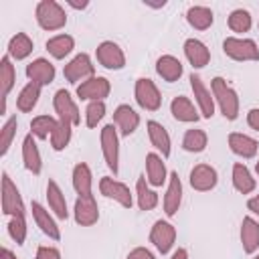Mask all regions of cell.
Returning a JSON list of instances; mask_svg holds the SVG:
<instances>
[{"instance_id": "cell-1", "label": "cell", "mask_w": 259, "mask_h": 259, "mask_svg": "<svg viewBox=\"0 0 259 259\" xmlns=\"http://www.w3.org/2000/svg\"><path fill=\"white\" fill-rule=\"evenodd\" d=\"M212 97L221 107V113L227 119H237L239 113V97L235 93V89L231 85H227V81L223 77H214L212 79Z\"/></svg>"}, {"instance_id": "cell-2", "label": "cell", "mask_w": 259, "mask_h": 259, "mask_svg": "<svg viewBox=\"0 0 259 259\" xmlns=\"http://www.w3.org/2000/svg\"><path fill=\"white\" fill-rule=\"evenodd\" d=\"M36 20L45 30H59L65 26V10L55 0H42L36 6Z\"/></svg>"}, {"instance_id": "cell-3", "label": "cell", "mask_w": 259, "mask_h": 259, "mask_svg": "<svg viewBox=\"0 0 259 259\" xmlns=\"http://www.w3.org/2000/svg\"><path fill=\"white\" fill-rule=\"evenodd\" d=\"M223 51L235 61H259V49L251 38L229 36L223 42Z\"/></svg>"}, {"instance_id": "cell-4", "label": "cell", "mask_w": 259, "mask_h": 259, "mask_svg": "<svg viewBox=\"0 0 259 259\" xmlns=\"http://www.w3.org/2000/svg\"><path fill=\"white\" fill-rule=\"evenodd\" d=\"M101 150H103V158H105V164L107 168L117 174L119 170V140H117V132L113 127V123H107L103 130H101Z\"/></svg>"}, {"instance_id": "cell-5", "label": "cell", "mask_w": 259, "mask_h": 259, "mask_svg": "<svg viewBox=\"0 0 259 259\" xmlns=\"http://www.w3.org/2000/svg\"><path fill=\"white\" fill-rule=\"evenodd\" d=\"M2 212L10 217H24V202L20 192L6 172L2 174Z\"/></svg>"}, {"instance_id": "cell-6", "label": "cell", "mask_w": 259, "mask_h": 259, "mask_svg": "<svg viewBox=\"0 0 259 259\" xmlns=\"http://www.w3.org/2000/svg\"><path fill=\"white\" fill-rule=\"evenodd\" d=\"M134 93H136V101L140 103V107H144L148 111H156L162 103V95H160V91L152 79H146V77L138 79Z\"/></svg>"}, {"instance_id": "cell-7", "label": "cell", "mask_w": 259, "mask_h": 259, "mask_svg": "<svg viewBox=\"0 0 259 259\" xmlns=\"http://www.w3.org/2000/svg\"><path fill=\"white\" fill-rule=\"evenodd\" d=\"M53 105H55V111L59 113V119L65 121V123H71V125H77L81 121L79 117V109L75 105V101L71 99L69 91L65 89H59L53 97Z\"/></svg>"}, {"instance_id": "cell-8", "label": "cell", "mask_w": 259, "mask_h": 259, "mask_svg": "<svg viewBox=\"0 0 259 259\" xmlns=\"http://www.w3.org/2000/svg\"><path fill=\"white\" fill-rule=\"evenodd\" d=\"M99 219V208L93 194H83L75 200V221L81 227H91Z\"/></svg>"}, {"instance_id": "cell-9", "label": "cell", "mask_w": 259, "mask_h": 259, "mask_svg": "<svg viewBox=\"0 0 259 259\" xmlns=\"http://www.w3.org/2000/svg\"><path fill=\"white\" fill-rule=\"evenodd\" d=\"M65 79L69 83H77V81H83V79H91L93 77V65H91V59L89 55L81 53L77 55L73 61H69L65 65V71H63Z\"/></svg>"}, {"instance_id": "cell-10", "label": "cell", "mask_w": 259, "mask_h": 259, "mask_svg": "<svg viewBox=\"0 0 259 259\" xmlns=\"http://www.w3.org/2000/svg\"><path fill=\"white\" fill-rule=\"evenodd\" d=\"M150 241L156 245L160 253H168L176 241V229L166 221H156L150 231Z\"/></svg>"}, {"instance_id": "cell-11", "label": "cell", "mask_w": 259, "mask_h": 259, "mask_svg": "<svg viewBox=\"0 0 259 259\" xmlns=\"http://www.w3.org/2000/svg\"><path fill=\"white\" fill-rule=\"evenodd\" d=\"M109 89L111 87L105 77H91L77 87V95L81 99H89V101H103V97L109 95Z\"/></svg>"}, {"instance_id": "cell-12", "label": "cell", "mask_w": 259, "mask_h": 259, "mask_svg": "<svg viewBox=\"0 0 259 259\" xmlns=\"http://www.w3.org/2000/svg\"><path fill=\"white\" fill-rule=\"evenodd\" d=\"M99 190H101V194H105L107 198L117 200V202H119L121 206H125V208H130V206L134 204V198H132L130 188H127L125 184H121V182L109 178V176H103V178H101Z\"/></svg>"}, {"instance_id": "cell-13", "label": "cell", "mask_w": 259, "mask_h": 259, "mask_svg": "<svg viewBox=\"0 0 259 259\" xmlns=\"http://www.w3.org/2000/svg\"><path fill=\"white\" fill-rule=\"evenodd\" d=\"M217 170L208 164H196L192 170H190V186L194 190H200V192H206L210 188L217 186Z\"/></svg>"}, {"instance_id": "cell-14", "label": "cell", "mask_w": 259, "mask_h": 259, "mask_svg": "<svg viewBox=\"0 0 259 259\" xmlns=\"http://www.w3.org/2000/svg\"><path fill=\"white\" fill-rule=\"evenodd\" d=\"M97 61L105 69H121L125 65V55L115 42L105 40V42H101L97 47Z\"/></svg>"}, {"instance_id": "cell-15", "label": "cell", "mask_w": 259, "mask_h": 259, "mask_svg": "<svg viewBox=\"0 0 259 259\" xmlns=\"http://www.w3.org/2000/svg\"><path fill=\"white\" fill-rule=\"evenodd\" d=\"M190 87L194 91V97L198 101V107H200V113L204 117H212L214 115V97H210V91L204 87L202 79L198 75H190Z\"/></svg>"}, {"instance_id": "cell-16", "label": "cell", "mask_w": 259, "mask_h": 259, "mask_svg": "<svg viewBox=\"0 0 259 259\" xmlns=\"http://www.w3.org/2000/svg\"><path fill=\"white\" fill-rule=\"evenodd\" d=\"M26 77L32 83H38L40 87L42 85H49L55 79V67L47 59H36V61H32V63L26 65Z\"/></svg>"}, {"instance_id": "cell-17", "label": "cell", "mask_w": 259, "mask_h": 259, "mask_svg": "<svg viewBox=\"0 0 259 259\" xmlns=\"http://www.w3.org/2000/svg\"><path fill=\"white\" fill-rule=\"evenodd\" d=\"M180 202H182V182L178 178V172H172L170 184H168V190L164 196V212L168 217H174L180 208Z\"/></svg>"}, {"instance_id": "cell-18", "label": "cell", "mask_w": 259, "mask_h": 259, "mask_svg": "<svg viewBox=\"0 0 259 259\" xmlns=\"http://www.w3.org/2000/svg\"><path fill=\"white\" fill-rule=\"evenodd\" d=\"M30 210H32V217H34L36 227H38L47 237L59 241V239H61V231H59L57 223L53 221V217L49 214V210H45L42 204H38V202H32V204H30Z\"/></svg>"}, {"instance_id": "cell-19", "label": "cell", "mask_w": 259, "mask_h": 259, "mask_svg": "<svg viewBox=\"0 0 259 259\" xmlns=\"http://www.w3.org/2000/svg\"><path fill=\"white\" fill-rule=\"evenodd\" d=\"M113 121L115 125L119 127L121 136H130L138 130L140 125V115L130 107V105H119L115 111H113Z\"/></svg>"}, {"instance_id": "cell-20", "label": "cell", "mask_w": 259, "mask_h": 259, "mask_svg": "<svg viewBox=\"0 0 259 259\" xmlns=\"http://www.w3.org/2000/svg\"><path fill=\"white\" fill-rule=\"evenodd\" d=\"M184 53H186V59L190 61V65L194 69H200V67L208 65V61H210V53H208L206 45L200 42L198 38H188L184 42Z\"/></svg>"}, {"instance_id": "cell-21", "label": "cell", "mask_w": 259, "mask_h": 259, "mask_svg": "<svg viewBox=\"0 0 259 259\" xmlns=\"http://www.w3.org/2000/svg\"><path fill=\"white\" fill-rule=\"evenodd\" d=\"M229 146L241 158H253L259 148L257 140H253L251 136H245V134H237V132L229 136Z\"/></svg>"}, {"instance_id": "cell-22", "label": "cell", "mask_w": 259, "mask_h": 259, "mask_svg": "<svg viewBox=\"0 0 259 259\" xmlns=\"http://www.w3.org/2000/svg\"><path fill=\"white\" fill-rule=\"evenodd\" d=\"M241 243L245 253L259 249V223H255L251 217H245L241 223Z\"/></svg>"}, {"instance_id": "cell-23", "label": "cell", "mask_w": 259, "mask_h": 259, "mask_svg": "<svg viewBox=\"0 0 259 259\" xmlns=\"http://www.w3.org/2000/svg\"><path fill=\"white\" fill-rule=\"evenodd\" d=\"M170 111H172V115H174L178 121H198V119H200V115L196 113L192 101H190L188 97H184V95H178V97L172 99Z\"/></svg>"}, {"instance_id": "cell-24", "label": "cell", "mask_w": 259, "mask_h": 259, "mask_svg": "<svg viewBox=\"0 0 259 259\" xmlns=\"http://www.w3.org/2000/svg\"><path fill=\"white\" fill-rule=\"evenodd\" d=\"M47 198H49L51 210H53L59 219H67V217H69L65 194H63V190L59 188V184H57L55 180H49V182H47Z\"/></svg>"}, {"instance_id": "cell-25", "label": "cell", "mask_w": 259, "mask_h": 259, "mask_svg": "<svg viewBox=\"0 0 259 259\" xmlns=\"http://www.w3.org/2000/svg\"><path fill=\"white\" fill-rule=\"evenodd\" d=\"M156 71H158V75L164 81H170L172 83V81H178L180 79V75H182V63L176 57H172V55H164V57L158 59Z\"/></svg>"}, {"instance_id": "cell-26", "label": "cell", "mask_w": 259, "mask_h": 259, "mask_svg": "<svg viewBox=\"0 0 259 259\" xmlns=\"http://www.w3.org/2000/svg\"><path fill=\"white\" fill-rule=\"evenodd\" d=\"M16 81V73H14V67L10 63V55L2 57L0 61V93H2V113L6 111V95L10 93L12 85Z\"/></svg>"}, {"instance_id": "cell-27", "label": "cell", "mask_w": 259, "mask_h": 259, "mask_svg": "<svg viewBox=\"0 0 259 259\" xmlns=\"http://www.w3.org/2000/svg\"><path fill=\"white\" fill-rule=\"evenodd\" d=\"M148 136H150L152 146L156 150H160L164 158H168L170 156V136L164 130V125L158 121H148Z\"/></svg>"}, {"instance_id": "cell-28", "label": "cell", "mask_w": 259, "mask_h": 259, "mask_svg": "<svg viewBox=\"0 0 259 259\" xmlns=\"http://www.w3.org/2000/svg\"><path fill=\"white\" fill-rule=\"evenodd\" d=\"M22 160H24V166L26 170H30L32 174H38L40 172V152L36 148V142L32 138V134H28L22 142Z\"/></svg>"}, {"instance_id": "cell-29", "label": "cell", "mask_w": 259, "mask_h": 259, "mask_svg": "<svg viewBox=\"0 0 259 259\" xmlns=\"http://www.w3.org/2000/svg\"><path fill=\"white\" fill-rule=\"evenodd\" d=\"M146 172H148V182L152 186H162L166 180V166L162 162V158L154 152H150L146 156Z\"/></svg>"}, {"instance_id": "cell-30", "label": "cell", "mask_w": 259, "mask_h": 259, "mask_svg": "<svg viewBox=\"0 0 259 259\" xmlns=\"http://www.w3.org/2000/svg\"><path fill=\"white\" fill-rule=\"evenodd\" d=\"M233 186L241 192V194H249L255 190V178L251 176L249 168L241 162H237L233 166Z\"/></svg>"}, {"instance_id": "cell-31", "label": "cell", "mask_w": 259, "mask_h": 259, "mask_svg": "<svg viewBox=\"0 0 259 259\" xmlns=\"http://www.w3.org/2000/svg\"><path fill=\"white\" fill-rule=\"evenodd\" d=\"M91 184H93V176L87 164H77L73 168V188L77 190L79 196L83 194H91Z\"/></svg>"}, {"instance_id": "cell-32", "label": "cell", "mask_w": 259, "mask_h": 259, "mask_svg": "<svg viewBox=\"0 0 259 259\" xmlns=\"http://www.w3.org/2000/svg\"><path fill=\"white\" fill-rule=\"evenodd\" d=\"M38 97H40V85L38 83H26L24 87H22V91L18 93V99H16V107L20 109V111H32V107L36 105V101H38Z\"/></svg>"}, {"instance_id": "cell-33", "label": "cell", "mask_w": 259, "mask_h": 259, "mask_svg": "<svg viewBox=\"0 0 259 259\" xmlns=\"http://www.w3.org/2000/svg\"><path fill=\"white\" fill-rule=\"evenodd\" d=\"M186 20L190 26L198 28V30H204L212 24V10L206 8V6H190L188 12H186Z\"/></svg>"}, {"instance_id": "cell-34", "label": "cell", "mask_w": 259, "mask_h": 259, "mask_svg": "<svg viewBox=\"0 0 259 259\" xmlns=\"http://www.w3.org/2000/svg\"><path fill=\"white\" fill-rule=\"evenodd\" d=\"M30 53H32V40L28 38V34L16 32V34L10 38V42H8V55L18 61V59L28 57Z\"/></svg>"}, {"instance_id": "cell-35", "label": "cell", "mask_w": 259, "mask_h": 259, "mask_svg": "<svg viewBox=\"0 0 259 259\" xmlns=\"http://www.w3.org/2000/svg\"><path fill=\"white\" fill-rule=\"evenodd\" d=\"M73 45H75V40L69 34H57L47 40V49L55 59H65L73 51Z\"/></svg>"}, {"instance_id": "cell-36", "label": "cell", "mask_w": 259, "mask_h": 259, "mask_svg": "<svg viewBox=\"0 0 259 259\" xmlns=\"http://www.w3.org/2000/svg\"><path fill=\"white\" fill-rule=\"evenodd\" d=\"M136 196H138V206L142 210H152L158 204V194L148 188L144 176H140L138 182H136Z\"/></svg>"}, {"instance_id": "cell-37", "label": "cell", "mask_w": 259, "mask_h": 259, "mask_svg": "<svg viewBox=\"0 0 259 259\" xmlns=\"http://www.w3.org/2000/svg\"><path fill=\"white\" fill-rule=\"evenodd\" d=\"M57 123H59V121H57L55 117H51V115H36V117L30 121L32 136H36V138L45 140V138H49V134H53V132H55Z\"/></svg>"}, {"instance_id": "cell-38", "label": "cell", "mask_w": 259, "mask_h": 259, "mask_svg": "<svg viewBox=\"0 0 259 259\" xmlns=\"http://www.w3.org/2000/svg\"><path fill=\"white\" fill-rule=\"evenodd\" d=\"M206 134L202 130H188L182 138V146L188 152H202L206 148Z\"/></svg>"}, {"instance_id": "cell-39", "label": "cell", "mask_w": 259, "mask_h": 259, "mask_svg": "<svg viewBox=\"0 0 259 259\" xmlns=\"http://www.w3.org/2000/svg\"><path fill=\"white\" fill-rule=\"evenodd\" d=\"M229 28L233 32H247L251 28V14L243 8H237L229 16Z\"/></svg>"}, {"instance_id": "cell-40", "label": "cell", "mask_w": 259, "mask_h": 259, "mask_svg": "<svg viewBox=\"0 0 259 259\" xmlns=\"http://www.w3.org/2000/svg\"><path fill=\"white\" fill-rule=\"evenodd\" d=\"M16 125H18L16 115H12V117L6 119V123H4L2 130H0V154H2V156H6V152L10 150L12 138H14V134H16Z\"/></svg>"}, {"instance_id": "cell-41", "label": "cell", "mask_w": 259, "mask_h": 259, "mask_svg": "<svg viewBox=\"0 0 259 259\" xmlns=\"http://www.w3.org/2000/svg\"><path fill=\"white\" fill-rule=\"evenodd\" d=\"M69 140H71V123H65V121L59 119L55 132L51 134V144H53L55 150H65Z\"/></svg>"}, {"instance_id": "cell-42", "label": "cell", "mask_w": 259, "mask_h": 259, "mask_svg": "<svg viewBox=\"0 0 259 259\" xmlns=\"http://www.w3.org/2000/svg\"><path fill=\"white\" fill-rule=\"evenodd\" d=\"M85 115H87V119H85L87 127H95V125L101 121V117L105 115V103H103V101H91V103L87 105Z\"/></svg>"}, {"instance_id": "cell-43", "label": "cell", "mask_w": 259, "mask_h": 259, "mask_svg": "<svg viewBox=\"0 0 259 259\" xmlns=\"http://www.w3.org/2000/svg\"><path fill=\"white\" fill-rule=\"evenodd\" d=\"M8 233L18 245H22L24 239H26V221H24V217H12V221L8 223Z\"/></svg>"}, {"instance_id": "cell-44", "label": "cell", "mask_w": 259, "mask_h": 259, "mask_svg": "<svg viewBox=\"0 0 259 259\" xmlns=\"http://www.w3.org/2000/svg\"><path fill=\"white\" fill-rule=\"evenodd\" d=\"M36 259H61V253L55 247H38Z\"/></svg>"}, {"instance_id": "cell-45", "label": "cell", "mask_w": 259, "mask_h": 259, "mask_svg": "<svg viewBox=\"0 0 259 259\" xmlns=\"http://www.w3.org/2000/svg\"><path fill=\"white\" fill-rule=\"evenodd\" d=\"M125 259H156L152 255V251H148L146 247H136L134 251H130V255Z\"/></svg>"}, {"instance_id": "cell-46", "label": "cell", "mask_w": 259, "mask_h": 259, "mask_svg": "<svg viewBox=\"0 0 259 259\" xmlns=\"http://www.w3.org/2000/svg\"><path fill=\"white\" fill-rule=\"evenodd\" d=\"M247 123H249L253 130L259 132V109H257V107H253V109L247 113Z\"/></svg>"}, {"instance_id": "cell-47", "label": "cell", "mask_w": 259, "mask_h": 259, "mask_svg": "<svg viewBox=\"0 0 259 259\" xmlns=\"http://www.w3.org/2000/svg\"><path fill=\"white\" fill-rule=\"evenodd\" d=\"M247 208H249L251 212H255V214H259V194L247 200Z\"/></svg>"}, {"instance_id": "cell-48", "label": "cell", "mask_w": 259, "mask_h": 259, "mask_svg": "<svg viewBox=\"0 0 259 259\" xmlns=\"http://www.w3.org/2000/svg\"><path fill=\"white\" fill-rule=\"evenodd\" d=\"M0 259H16V255H14L10 249L2 247V249H0Z\"/></svg>"}, {"instance_id": "cell-49", "label": "cell", "mask_w": 259, "mask_h": 259, "mask_svg": "<svg viewBox=\"0 0 259 259\" xmlns=\"http://www.w3.org/2000/svg\"><path fill=\"white\" fill-rule=\"evenodd\" d=\"M170 259H188V251L186 249H178V251H174V255Z\"/></svg>"}, {"instance_id": "cell-50", "label": "cell", "mask_w": 259, "mask_h": 259, "mask_svg": "<svg viewBox=\"0 0 259 259\" xmlns=\"http://www.w3.org/2000/svg\"><path fill=\"white\" fill-rule=\"evenodd\" d=\"M69 4H71L73 8H85V6H87V2H81V4H77V2H69Z\"/></svg>"}, {"instance_id": "cell-51", "label": "cell", "mask_w": 259, "mask_h": 259, "mask_svg": "<svg viewBox=\"0 0 259 259\" xmlns=\"http://www.w3.org/2000/svg\"><path fill=\"white\" fill-rule=\"evenodd\" d=\"M255 170H257V174H259V162H257V166H255Z\"/></svg>"}, {"instance_id": "cell-52", "label": "cell", "mask_w": 259, "mask_h": 259, "mask_svg": "<svg viewBox=\"0 0 259 259\" xmlns=\"http://www.w3.org/2000/svg\"><path fill=\"white\" fill-rule=\"evenodd\" d=\"M253 259H259V255H255V257H253Z\"/></svg>"}]
</instances>
